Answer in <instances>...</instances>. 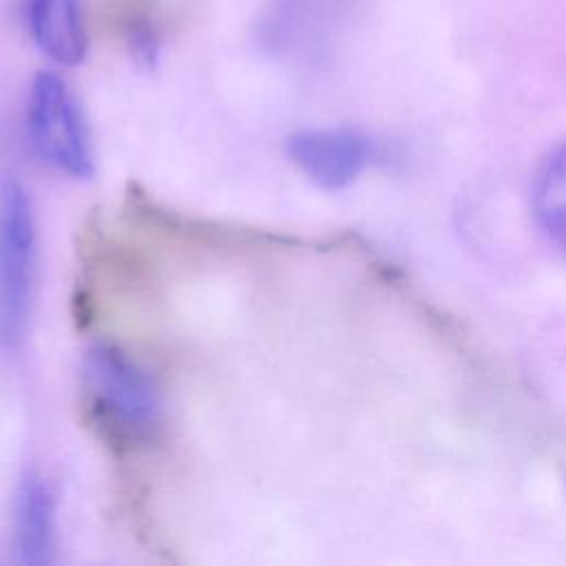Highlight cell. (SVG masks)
<instances>
[{
  "mask_svg": "<svg viewBox=\"0 0 566 566\" xmlns=\"http://www.w3.org/2000/svg\"><path fill=\"white\" fill-rule=\"evenodd\" d=\"M82 376L95 413L122 436L146 438L159 427L164 405L153 376L115 343H93Z\"/></svg>",
  "mask_w": 566,
  "mask_h": 566,
  "instance_id": "cell-1",
  "label": "cell"
},
{
  "mask_svg": "<svg viewBox=\"0 0 566 566\" xmlns=\"http://www.w3.org/2000/svg\"><path fill=\"white\" fill-rule=\"evenodd\" d=\"M27 133L38 157L51 168L75 179L93 175V146L84 115L57 73L35 75L27 102Z\"/></svg>",
  "mask_w": 566,
  "mask_h": 566,
  "instance_id": "cell-2",
  "label": "cell"
},
{
  "mask_svg": "<svg viewBox=\"0 0 566 566\" xmlns=\"http://www.w3.org/2000/svg\"><path fill=\"white\" fill-rule=\"evenodd\" d=\"M35 274V214L15 179L0 184V343H20Z\"/></svg>",
  "mask_w": 566,
  "mask_h": 566,
  "instance_id": "cell-3",
  "label": "cell"
},
{
  "mask_svg": "<svg viewBox=\"0 0 566 566\" xmlns=\"http://www.w3.org/2000/svg\"><path fill=\"white\" fill-rule=\"evenodd\" d=\"M287 157L323 190H340L374 161V139L354 128H310L290 135Z\"/></svg>",
  "mask_w": 566,
  "mask_h": 566,
  "instance_id": "cell-4",
  "label": "cell"
},
{
  "mask_svg": "<svg viewBox=\"0 0 566 566\" xmlns=\"http://www.w3.org/2000/svg\"><path fill=\"white\" fill-rule=\"evenodd\" d=\"M13 551L27 566H42L55 559V497L49 482L27 469L15 489Z\"/></svg>",
  "mask_w": 566,
  "mask_h": 566,
  "instance_id": "cell-5",
  "label": "cell"
},
{
  "mask_svg": "<svg viewBox=\"0 0 566 566\" xmlns=\"http://www.w3.org/2000/svg\"><path fill=\"white\" fill-rule=\"evenodd\" d=\"M27 22L38 49L62 66H75L86 55L82 0H29Z\"/></svg>",
  "mask_w": 566,
  "mask_h": 566,
  "instance_id": "cell-6",
  "label": "cell"
},
{
  "mask_svg": "<svg viewBox=\"0 0 566 566\" xmlns=\"http://www.w3.org/2000/svg\"><path fill=\"white\" fill-rule=\"evenodd\" d=\"M533 214L546 239L566 252V144L555 148L533 181Z\"/></svg>",
  "mask_w": 566,
  "mask_h": 566,
  "instance_id": "cell-7",
  "label": "cell"
}]
</instances>
